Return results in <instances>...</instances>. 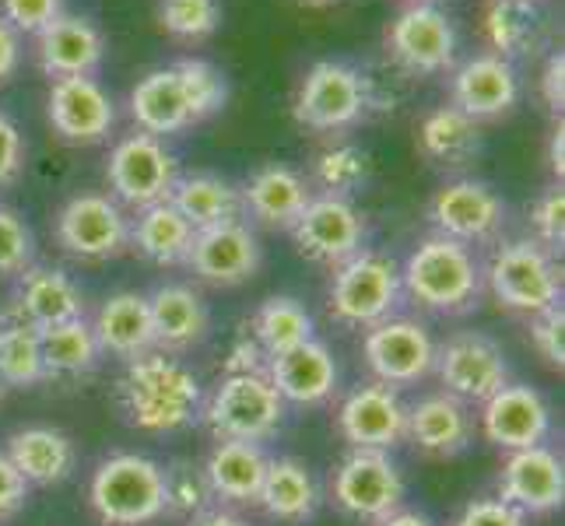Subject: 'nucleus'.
Here are the masks:
<instances>
[{
    "mask_svg": "<svg viewBox=\"0 0 565 526\" xmlns=\"http://www.w3.org/2000/svg\"><path fill=\"white\" fill-rule=\"evenodd\" d=\"M433 373L443 383V394L471 407L484 404L510 383V362H505L502 347L489 334L463 330V334H454L446 344H436Z\"/></svg>",
    "mask_w": 565,
    "mask_h": 526,
    "instance_id": "9d476101",
    "label": "nucleus"
},
{
    "mask_svg": "<svg viewBox=\"0 0 565 526\" xmlns=\"http://www.w3.org/2000/svg\"><path fill=\"white\" fill-rule=\"evenodd\" d=\"M169 204L183 214L193 232L243 218L239 190L232 186L228 180H222V175H214V172L177 175V186H172V193H169Z\"/></svg>",
    "mask_w": 565,
    "mask_h": 526,
    "instance_id": "473e14b6",
    "label": "nucleus"
},
{
    "mask_svg": "<svg viewBox=\"0 0 565 526\" xmlns=\"http://www.w3.org/2000/svg\"><path fill=\"white\" fill-rule=\"evenodd\" d=\"M267 368V355L264 347L253 341V334L239 337L232 344L228 358H225V376H243V373H264Z\"/></svg>",
    "mask_w": 565,
    "mask_h": 526,
    "instance_id": "603ef678",
    "label": "nucleus"
},
{
    "mask_svg": "<svg viewBox=\"0 0 565 526\" xmlns=\"http://www.w3.org/2000/svg\"><path fill=\"white\" fill-rule=\"evenodd\" d=\"M401 296L404 288L397 260L380 249H359L352 260L334 267V278L327 288V309L338 323L369 330L397 313Z\"/></svg>",
    "mask_w": 565,
    "mask_h": 526,
    "instance_id": "20e7f679",
    "label": "nucleus"
},
{
    "mask_svg": "<svg viewBox=\"0 0 565 526\" xmlns=\"http://www.w3.org/2000/svg\"><path fill=\"white\" fill-rule=\"evenodd\" d=\"M531 516H523L502 498H475L463 505V513L454 519V526H531Z\"/></svg>",
    "mask_w": 565,
    "mask_h": 526,
    "instance_id": "09e8293b",
    "label": "nucleus"
},
{
    "mask_svg": "<svg viewBox=\"0 0 565 526\" xmlns=\"http://www.w3.org/2000/svg\"><path fill=\"white\" fill-rule=\"evenodd\" d=\"M116 404L141 432L172 436L201 418L204 394L193 368H186L177 355L148 351V355L127 362L120 383H116Z\"/></svg>",
    "mask_w": 565,
    "mask_h": 526,
    "instance_id": "f257e3e1",
    "label": "nucleus"
},
{
    "mask_svg": "<svg viewBox=\"0 0 565 526\" xmlns=\"http://www.w3.org/2000/svg\"><path fill=\"white\" fill-rule=\"evenodd\" d=\"M190 526H249V523L228 509H204L201 516L190 519Z\"/></svg>",
    "mask_w": 565,
    "mask_h": 526,
    "instance_id": "6e6d98bb",
    "label": "nucleus"
},
{
    "mask_svg": "<svg viewBox=\"0 0 565 526\" xmlns=\"http://www.w3.org/2000/svg\"><path fill=\"white\" fill-rule=\"evenodd\" d=\"M159 18L169 35L207 39L222 25V8L218 0H162Z\"/></svg>",
    "mask_w": 565,
    "mask_h": 526,
    "instance_id": "37998d69",
    "label": "nucleus"
},
{
    "mask_svg": "<svg viewBox=\"0 0 565 526\" xmlns=\"http://www.w3.org/2000/svg\"><path fill=\"white\" fill-rule=\"evenodd\" d=\"M401 288L428 313H467L481 296V267L471 246L446 236L422 239L401 267Z\"/></svg>",
    "mask_w": 565,
    "mask_h": 526,
    "instance_id": "f03ea898",
    "label": "nucleus"
},
{
    "mask_svg": "<svg viewBox=\"0 0 565 526\" xmlns=\"http://www.w3.org/2000/svg\"><path fill=\"white\" fill-rule=\"evenodd\" d=\"M130 116H134V124H138V130L151 133V138H166V133H180L193 127V112H190L177 67H159L134 85Z\"/></svg>",
    "mask_w": 565,
    "mask_h": 526,
    "instance_id": "7c9ffc66",
    "label": "nucleus"
},
{
    "mask_svg": "<svg viewBox=\"0 0 565 526\" xmlns=\"http://www.w3.org/2000/svg\"><path fill=\"white\" fill-rule=\"evenodd\" d=\"M523 516H548L562 509L565 498V471L558 453L548 446H531L505 457L499 471V495Z\"/></svg>",
    "mask_w": 565,
    "mask_h": 526,
    "instance_id": "412c9836",
    "label": "nucleus"
},
{
    "mask_svg": "<svg viewBox=\"0 0 565 526\" xmlns=\"http://www.w3.org/2000/svg\"><path fill=\"white\" fill-rule=\"evenodd\" d=\"M313 180L334 197H348L369 180V151L359 144H334L320 151L313 162Z\"/></svg>",
    "mask_w": 565,
    "mask_h": 526,
    "instance_id": "a19ab883",
    "label": "nucleus"
},
{
    "mask_svg": "<svg viewBox=\"0 0 565 526\" xmlns=\"http://www.w3.org/2000/svg\"><path fill=\"white\" fill-rule=\"evenodd\" d=\"M106 39L85 14H61L35 35V61L50 77H92L103 67Z\"/></svg>",
    "mask_w": 565,
    "mask_h": 526,
    "instance_id": "5701e85b",
    "label": "nucleus"
},
{
    "mask_svg": "<svg viewBox=\"0 0 565 526\" xmlns=\"http://www.w3.org/2000/svg\"><path fill=\"white\" fill-rule=\"evenodd\" d=\"M541 95H544V103H548L552 112H562V106H565V56H562V50L552 53L548 64H544Z\"/></svg>",
    "mask_w": 565,
    "mask_h": 526,
    "instance_id": "864d4df0",
    "label": "nucleus"
},
{
    "mask_svg": "<svg viewBox=\"0 0 565 526\" xmlns=\"http://www.w3.org/2000/svg\"><path fill=\"white\" fill-rule=\"evenodd\" d=\"M32 228L11 207H0V278H18L25 267H32Z\"/></svg>",
    "mask_w": 565,
    "mask_h": 526,
    "instance_id": "c03bdc74",
    "label": "nucleus"
},
{
    "mask_svg": "<svg viewBox=\"0 0 565 526\" xmlns=\"http://www.w3.org/2000/svg\"><path fill=\"white\" fill-rule=\"evenodd\" d=\"M166 477V513L180 516V519H193L204 509H211V484L204 477V466H193L190 460H177L172 466H162Z\"/></svg>",
    "mask_w": 565,
    "mask_h": 526,
    "instance_id": "ea45409f",
    "label": "nucleus"
},
{
    "mask_svg": "<svg viewBox=\"0 0 565 526\" xmlns=\"http://www.w3.org/2000/svg\"><path fill=\"white\" fill-rule=\"evenodd\" d=\"M369 106H373L369 82L355 67L341 61H320L306 71L291 112H296L299 127L334 133L355 127L369 112Z\"/></svg>",
    "mask_w": 565,
    "mask_h": 526,
    "instance_id": "0eeeda50",
    "label": "nucleus"
},
{
    "mask_svg": "<svg viewBox=\"0 0 565 526\" xmlns=\"http://www.w3.org/2000/svg\"><path fill=\"white\" fill-rule=\"evenodd\" d=\"M428 218L436 225V236L475 246L499 236V228L505 225V204L489 183L457 180L446 183L433 197Z\"/></svg>",
    "mask_w": 565,
    "mask_h": 526,
    "instance_id": "a211bd4d",
    "label": "nucleus"
},
{
    "mask_svg": "<svg viewBox=\"0 0 565 526\" xmlns=\"http://www.w3.org/2000/svg\"><path fill=\"white\" fill-rule=\"evenodd\" d=\"M239 197H243V211H249L260 225L291 228L302 207L309 204V197H313V190H309V183L296 169L270 162L249 175Z\"/></svg>",
    "mask_w": 565,
    "mask_h": 526,
    "instance_id": "c85d7f7f",
    "label": "nucleus"
},
{
    "mask_svg": "<svg viewBox=\"0 0 565 526\" xmlns=\"http://www.w3.org/2000/svg\"><path fill=\"white\" fill-rule=\"evenodd\" d=\"M531 344L544 365H552L562 373V365H565V309H562V302L531 316Z\"/></svg>",
    "mask_w": 565,
    "mask_h": 526,
    "instance_id": "a18cd8bd",
    "label": "nucleus"
},
{
    "mask_svg": "<svg viewBox=\"0 0 565 526\" xmlns=\"http://www.w3.org/2000/svg\"><path fill=\"white\" fill-rule=\"evenodd\" d=\"M338 432L352 450H397L407 439V404L401 389L376 379L355 386L338 407Z\"/></svg>",
    "mask_w": 565,
    "mask_h": 526,
    "instance_id": "4468645a",
    "label": "nucleus"
},
{
    "mask_svg": "<svg viewBox=\"0 0 565 526\" xmlns=\"http://www.w3.org/2000/svg\"><path fill=\"white\" fill-rule=\"evenodd\" d=\"M25 138L11 116L0 109V190L11 186L25 169Z\"/></svg>",
    "mask_w": 565,
    "mask_h": 526,
    "instance_id": "8fccbe9b",
    "label": "nucleus"
},
{
    "mask_svg": "<svg viewBox=\"0 0 565 526\" xmlns=\"http://www.w3.org/2000/svg\"><path fill=\"white\" fill-rule=\"evenodd\" d=\"M56 243L77 260H109L130 246L127 211L106 193H77L56 214Z\"/></svg>",
    "mask_w": 565,
    "mask_h": 526,
    "instance_id": "f8f14e48",
    "label": "nucleus"
},
{
    "mask_svg": "<svg viewBox=\"0 0 565 526\" xmlns=\"http://www.w3.org/2000/svg\"><path fill=\"white\" fill-rule=\"evenodd\" d=\"M288 232L302 257H309L313 264L341 267L362 249L365 218L348 197L320 193V197H309V204L302 207V214Z\"/></svg>",
    "mask_w": 565,
    "mask_h": 526,
    "instance_id": "2eb2a0df",
    "label": "nucleus"
},
{
    "mask_svg": "<svg viewBox=\"0 0 565 526\" xmlns=\"http://www.w3.org/2000/svg\"><path fill=\"white\" fill-rule=\"evenodd\" d=\"M475 439V415L463 400L450 394H428L418 404H407V442H415L425 457H457Z\"/></svg>",
    "mask_w": 565,
    "mask_h": 526,
    "instance_id": "393cba45",
    "label": "nucleus"
},
{
    "mask_svg": "<svg viewBox=\"0 0 565 526\" xmlns=\"http://www.w3.org/2000/svg\"><path fill=\"white\" fill-rule=\"evenodd\" d=\"M306 4H334V0H306Z\"/></svg>",
    "mask_w": 565,
    "mask_h": 526,
    "instance_id": "052dcab7",
    "label": "nucleus"
},
{
    "mask_svg": "<svg viewBox=\"0 0 565 526\" xmlns=\"http://www.w3.org/2000/svg\"><path fill=\"white\" fill-rule=\"evenodd\" d=\"M8 460L18 466L29 484L35 489H50V484H64L74 466H77V450L67 432L50 425H29L18 428L8 439Z\"/></svg>",
    "mask_w": 565,
    "mask_h": 526,
    "instance_id": "cd10ccee",
    "label": "nucleus"
},
{
    "mask_svg": "<svg viewBox=\"0 0 565 526\" xmlns=\"http://www.w3.org/2000/svg\"><path fill=\"white\" fill-rule=\"evenodd\" d=\"M29 492H32V484L18 474V466L8 460V453H0V523L14 519L25 509Z\"/></svg>",
    "mask_w": 565,
    "mask_h": 526,
    "instance_id": "3c124183",
    "label": "nucleus"
},
{
    "mask_svg": "<svg viewBox=\"0 0 565 526\" xmlns=\"http://www.w3.org/2000/svg\"><path fill=\"white\" fill-rule=\"evenodd\" d=\"M481 436L505 453L531 450V446H544L552 436V407L537 389L505 383L499 394H492L481 404Z\"/></svg>",
    "mask_w": 565,
    "mask_h": 526,
    "instance_id": "6ab92c4d",
    "label": "nucleus"
},
{
    "mask_svg": "<svg viewBox=\"0 0 565 526\" xmlns=\"http://www.w3.org/2000/svg\"><path fill=\"white\" fill-rule=\"evenodd\" d=\"M92 334L99 341L103 355H113L120 362H134L154 351L148 296H138V291H116V296H109L92 320Z\"/></svg>",
    "mask_w": 565,
    "mask_h": 526,
    "instance_id": "bb28decb",
    "label": "nucleus"
},
{
    "mask_svg": "<svg viewBox=\"0 0 565 526\" xmlns=\"http://www.w3.org/2000/svg\"><path fill=\"white\" fill-rule=\"evenodd\" d=\"M548 165H552V172L562 180V172H565V130H562V124L552 130V141H548Z\"/></svg>",
    "mask_w": 565,
    "mask_h": 526,
    "instance_id": "13d9d810",
    "label": "nucleus"
},
{
    "mask_svg": "<svg viewBox=\"0 0 565 526\" xmlns=\"http://www.w3.org/2000/svg\"><path fill=\"white\" fill-rule=\"evenodd\" d=\"M267 453L260 442H214V450L204 460V477L211 495L228 505H257L260 484L267 474Z\"/></svg>",
    "mask_w": 565,
    "mask_h": 526,
    "instance_id": "c756f323",
    "label": "nucleus"
},
{
    "mask_svg": "<svg viewBox=\"0 0 565 526\" xmlns=\"http://www.w3.org/2000/svg\"><path fill=\"white\" fill-rule=\"evenodd\" d=\"M180 74V82H183V92H186V103H190V112H193V124H201L207 120V116H214L225 99H228V82H225V74L207 64V61H180V64H172Z\"/></svg>",
    "mask_w": 565,
    "mask_h": 526,
    "instance_id": "79ce46f5",
    "label": "nucleus"
},
{
    "mask_svg": "<svg viewBox=\"0 0 565 526\" xmlns=\"http://www.w3.org/2000/svg\"><path fill=\"white\" fill-rule=\"evenodd\" d=\"M531 225L537 232L534 243H541L548 253L562 246V239H565V193H562V186H548L534 201Z\"/></svg>",
    "mask_w": 565,
    "mask_h": 526,
    "instance_id": "49530a36",
    "label": "nucleus"
},
{
    "mask_svg": "<svg viewBox=\"0 0 565 526\" xmlns=\"http://www.w3.org/2000/svg\"><path fill=\"white\" fill-rule=\"evenodd\" d=\"M18 67H22V35L0 18V85L11 82Z\"/></svg>",
    "mask_w": 565,
    "mask_h": 526,
    "instance_id": "5fc2aeb1",
    "label": "nucleus"
},
{
    "mask_svg": "<svg viewBox=\"0 0 565 526\" xmlns=\"http://www.w3.org/2000/svg\"><path fill=\"white\" fill-rule=\"evenodd\" d=\"M285 407L288 404L270 386L267 373H243V376H225L214 386V394L201 407V415L218 442L222 439L267 442L281 428Z\"/></svg>",
    "mask_w": 565,
    "mask_h": 526,
    "instance_id": "423d86ee",
    "label": "nucleus"
},
{
    "mask_svg": "<svg viewBox=\"0 0 565 526\" xmlns=\"http://www.w3.org/2000/svg\"><path fill=\"white\" fill-rule=\"evenodd\" d=\"M418 144L425 151V159H433L439 165H463L481 148V130L457 106H439L422 120Z\"/></svg>",
    "mask_w": 565,
    "mask_h": 526,
    "instance_id": "e433bc0d",
    "label": "nucleus"
},
{
    "mask_svg": "<svg viewBox=\"0 0 565 526\" xmlns=\"http://www.w3.org/2000/svg\"><path fill=\"white\" fill-rule=\"evenodd\" d=\"M0 18L18 32V35H39L50 22L64 14V0H0Z\"/></svg>",
    "mask_w": 565,
    "mask_h": 526,
    "instance_id": "de8ad7c7",
    "label": "nucleus"
},
{
    "mask_svg": "<svg viewBox=\"0 0 565 526\" xmlns=\"http://www.w3.org/2000/svg\"><path fill=\"white\" fill-rule=\"evenodd\" d=\"M484 35L502 61L527 56L537 50L541 18L531 8V0H492L489 14H484Z\"/></svg>",
    "mask_w": 565,
    "mask_h": 526,
    "instance_id": "4c0bfd02",
    "label": "nucleus"
},
{
    "mask_svg": "<svg viewBox=\"0 0 565 526\" xmlns=\"http://www.w3.org/2000/svg\"><path fill=\"white\" fill-rule=\"evenodd\" d=\"M481 285H489L495 302L520 316H537L544 309L562 302V275L552 253L534 239L502 243L489 267H484Z\"/></svg>",
    "mask_w": 565,
    "mask_h": 526,
    "instance_id": "39448f33",
    "label": "nucleus"
},
{
    "mask_svg": "<svg viewBox=\"0 0 565 526\" xmlns=\"http://www.w3.org/2000/svg\"><path fill=\"white\" fill-rule=\"evenodd\" d=\"M257 505L264 509V516L278 523H288V526L309 523L320 509V489H317L313 471L296 457L267 460V474L260 484Z\"/></svg>",
    "mask_w": 565,
    "mask_h": 526,
    "instance_id": "2f4dec72",
    "label": "nucleus"
},
{
    "mask_svg": "<svg viewBox=\"0 0 565 526\" xmlns=\"http://www.w3.org/2000/svg\"><path fill=\"white\" fill-rule=\"evenodd\" d=\"M190 243H193V228L169 201L138 211V222H130V246L159 267L183 264Z\"/></svg>",
    "mask_w": 565,
    "mask_h": 526,
    "instance_id": "72a5a7b5",
    "label": "nucleus"
},
{
    "mask_svg": "<svg viewBox=\"0 0 565 526\" xmlns=\"http://www.w3.org/2000/svg\"><path fill=\"white\" fill-rule=\"evenodd\" d=\"M88 505L106 526H151L166 516L162 466L145 453H116L95 466Z\"/></svg>",
    "mask_w": 565,
    "mask_h": 526,
    "instance_id": "7ed1b4c3",
    "label": "nucleus"
},
{
    "mask_svg": "<svg viewBox=\"0 0 565 526\" xmlns=\"http://www.w3.org/2000/svg\"><path fill=\"white\" fill-rule=\"evenodd\" d=\"M249 334L264 347L267 358H278L302 347L306 341H313V316H309V309L299 299L270 296L260 302L257 313H253Z\"/></svg>",
    "mask_w": 565,
    "mask_h": 526,
    "instance_id": "c9c22d12",
    "label": "nucleus"
},
{
    "mask_svg": "<svg viewBox=\"0 0 565 526\" xmlns=\"http://www.w3.org/2000/svg\"><path fill=\"white\" fill-rule=\"evenodd\" d=\"M85 316V296L71 275L56 267L32 264L18 275V285L11 291V302L0 320L25 323L32 330H50L71 320Z\"/></svg>",
    "mask_w": 565,
    "mask_h": 526,
    "instance_id": "aec40b11",
    "label": "nucleus"
},
{
    "mask_svg": "<svg viewBox=\"0 0 565 526\" xmlns=\"http://www.w3.org/2000/svg\"><path fill=\"white\" fill-rule=\"evenodd\" d=\"M386 53L407 74H443L457 61V29L436 4H407L386 29Z\"/></svg>",
    "mask_w": 565,
    "mask_h": 526,
    "instance_id": "ddd939ff",
    "label": "nucleus"
},
{
    "mask_svg": "<svg viewBox=\"0 0 565 526\" xmlns=\"http://www.w3.org/2000/svg\"><path fill=\"white\" fill-rule=\"evenodd\" d=\"M520 99V77L513 61H502L495 53H478L463 61L454 74V106L471 116L475 124L495 120L510 112Z\"/></svg>",
    "mask_w": 565,
    "mask_h": 526,
    "instance_id": "b1692460",
    "label": "nucleus"
},
{
    "mask_svg": "<svg viewBox=\"0 0 565 526\" xmlns=\"http://www.w3.org/2000/svg\"><path fill=\"white\" fill-rule=\"evenodd\" d=\"M8 394H11V389H8V386H4V379H0V400H4V397H8Z\"/></svg>",
    "mask_w": 565,
    "mask_h": 526,
    "instance_id": "bf43d9fd",
    "label": "nucleus"
},
{
    "mask_svg": "<svg viewBox=\"0 0 565 526\" xmlns=\"http://www.w3.org/2000/svg\"><path fill=\"white\" fill-rule=\"evenodd\" d=\"M412 4H433V0H412Z\"/></svg>",
    "mask_w": 565,
    "mask_h": 526,
    "instance_id": "680f3d73",
    "label": "nucleus"
},
{
    "mask_svg": "<svg viewBox=\"0 0 565 526\" xmlns=\"http://www.w3.org/2000/svg\"><path fill=\"white\" fill-rule=\"evenodd\" d=\"M267 379L278 389V397L285 404L296 407H320L338 394L341 368L338 358L330 355V347L323 341H306L302 347L288 351V355L267 358Z\"/></svg>",
    "mask_w": 565,
    "mask_h": 526,
    "instance_id": "4be33fe9",
    "label": "nucleus"
},
{
    "mask_svg": "<svg viewBox=\"0 0 565 526\" xmlns=\"http://www.w3.org/2000/svg\"><path fill=\"white\" fill-rule=\"evenodd\" d=\"M46 112L53 133L67 144H103L116 127V103L95 77H56Z\"/></svg>",
    "mask_w": 565,
    "mask_h": 526,
    "instance_id": "f3484780",
    "label": "nucleus"
},
{
    "mask_svg": "<svg viewBox=\"0 0 565 526\" xmlns=\"http://www.w3.org/2000/svg\"><path fill=\"white\" fill-rule=\"evenodd\" d=\"M404 474L380 450H352L330 474V502L359 523H380L404 505Z\"/></svg>",
    "mask_w": 565,
    "mask_h": 526,
    "instance_id": "6e6552de",
    "label": "nucleus"
},
{
    "mask_svg": "<svg viewBox=\"0 0 565 526\" xmlns=\"http://www.w3.org/2000/svg\"><path fill=\"white\" fill-rule=\"evenodd\" d=\"M362 358L376 383L386 386H415L422 383L436 365V341L428 326L407 316H390L365 330Z\"/></svg>",
    "mask_w": 565,
    "mask_h": 526,
    "instance_id": "9b49d317",
    "label": "nucleus"
},
{
    "mask_svg": "<svg viewBox=\"0 0 565 526\" xmlns=\"http://www.w3.org/2000/svg\"><path fill=\"white\" fill-rule=\"evenodd\" d=\"M177 159L162 144V138L151 133H127L124 141H116L106 162V180L113 190L116 204H127L134 211H145L151 204L169 201L172 186H177Z\"/></svg>",
    "mask_w": 565,
    "mask_h": 526,
    "instance_id": "1a4fd4ad",
    "label": "nucleus"
},
{
    "mask_svg": "<svg viewBox=\"0 0 565 526\" xmlns=\"http://www.w3.org/2000/svg\"><path fill=\"white\" fill-rule=\"evenodd\" d=\"M39 347H43L46 379H82L103 358L99 341H95L92 323L85 316L39 330Z\"/></svg>",
    "mask_w": 565,
    "mask_h": 526,
    "instance_id": "f704fd0d",
    "label": "nucleus"
},
{
    "mask_svg": "<svg viewBox=\"0 0 565 526\" xmlns=\"http://www.w3.org/2000/svg\"><path fill=\"white\" fill-rule=\"evenodd\" d=\"M373 526H436L433 519H428L425 513H415V509H401L397 513H390V516H383L380 523H373Z\"/></svg>",
    "mask_w": 565,
    "mask_h": 526,
    "instance_id": "4d7b16f0",
    "label": "nucleus"
},
{
    "mask_svg": "<svg viewBox=\"0 0 565 526\" xmlns=\"http://www.w3.org/2000/svg\"><path fill=\"white\" fill-rule=\"evenodd\" d=\"M183 264L204 285L236 288V285H246L249 278H257V270L264 264V249L257 236H253V228L239 218V222L193 232V243Z\"/></svg>",
    "mask_w": 565,
    "mask_h": 526,
    "instance_id": "dca6fc26",
    "label": "nucleus"
},
{
    "mask_svg": "<svg viewBox=\"0 0 565 526\" xmlns=\"http://www.w3.org/2000/svg\"><path fill=\"white\" fill-rule=\"evenodd\" d=\"M148 309L154 351H166V355H180V351L198 347L211 330L207 302L190 285H159L148 296Z\"/></svg>",
    "mask_w": 565,
    "mask_h": 526,
    "instance_id": "a878e982",
    "label": "nucleus"
},
{
    "mask_svg": "<svg viewBox=\"0 0 565 526\" xmlns=\"http://www.w3.org/2000/svg\"><path fill=\"white\" fill-rule=\"evenodd\" d=\"M0 379L8 389H29L46 379L39 330L25 323H0Z\"/></svg>",
    "mask_w": 565,
    "mask_h": 526,
    "instance_id": "58836bf2",
    "label": "nucleus"
}]
</instances>
